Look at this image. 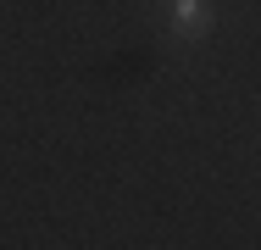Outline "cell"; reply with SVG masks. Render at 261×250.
<instances>
[{
	"instance_id": "obj_1",
	"label": "cell",
	"mask_w": 261,
	"mask_h": 250,
	"mask_svg": "<svg viewBox=\"0 0 261 250\" xmlns=\"http://www.w3.org/2000/svg\"><path fill=\"white\" fill-rule=\"evenodd\" d=\"M167 39H178V45H195V39H206L211 28H217V6L211 0H167Z\"/></svg>"
}]
</instances>
